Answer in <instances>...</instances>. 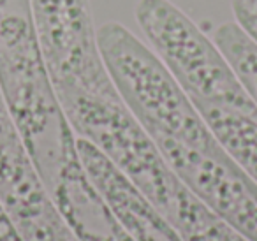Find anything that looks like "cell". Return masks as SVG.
Here are the masks:
<instances>
[{"instance_id":"cell-9","label":"cell","mask_w":257,"mask_h":241,"mask_svg":"<svg viewBox=\"0 0 257 241\" xmlns=\"http://www.w3.org/2000/svg\"><path fill=\"white\" fill-rule=\"evenodd\" d=\"M196 107L220 148L257 185V114L210 104Z\"/></svg>"},{"instance_id":"cell-3","label":"cell","mask_w":257,"mask_h":241,"mask_svg":"<svg viewBox=\"0 0 257 241\" xmlns=\"http://www.w3.org/2000/svg\"><path fill=\"white\" fill-rule=\"evenodd\" d=\"M97 44L118 95L152 139L224 153L197 107L157 55L121 23L97 29Z\"/></svg>"},{"instance_id":"cell-6","label":"cell","mask_w":257,"mask_h":241,"mask_svg":"<svg viewBox=\"0 0 257 241\" xmlns=\"http://www.w3.org/2000/svg\"><path fill=\"white\" fill-rule=\"evenodd\" d=\"M173 173L227 225L257 241V185L227 153H210L175 139H155Z\"/></svg>"},{"instance_id":"cell-1","label":"cell","mask_w":257,"mask_h":241,"mask_svg":"<svg viewBox=\"0 0 257 241\" xmlns=\"http://www.w3.org/2000/svg\"><path fill=\"white\" fill-rule=\"evenodd\" d=\"M0 88L30 159L50 195L78 167L71 129L44 64L30 0L0 8Z\"/></svg>"},{"instance_id":"cell-13","label":"cell","mask_w":257,"mask_h":241,"mask_svg":"<svg viewBox=\"0 0 257 241\" xmlns=\"http://www.w3.org/2000/svg\"><path fill=\"white\" fill-rule=\"evenodd\" d=\"M0 241H27L0 199Z\"/></svg>"},{"instance_id":"cell-10","label":"cell","mask_w":257,"mask_h":241,"mask_svg":"<svg viewBox=\"0 0 257 241\" xmlns=\"http://www.w3.org/2000/svg\"><path fill=\"white\" fill-rule=\"evenodd\" d=\"M213 41L231 65L246 97L257 107V44L239 29L238 23H222Z\"/></svg>"},{"instance_id":"cell-2","label":"cell","mask_w":257,"mask_h":241,"mask_svg":"<svg viewBox=\"0 0 257 241\" xmlns=\"http://www.w3.org/2000/svg\"><path fill=\"white\" fill-rule=\"evenodd\" d=\"M76 138L93 145L173 227L197 197L182 183L116 90L57 92Z\"/></svg>"},{"instance_id":"cell-7","label":"cell","mask_w":257,"mask_h":241,"mask_svg":"<svg viewBox=\"0 0 257 241\" xmlns=\"http://www.w3.org/2000/svg\"><path fill=\"white\" fill-rule=\"evenodd\" d=\"M76 148L86 176L134 241H183L178 230L95 146L76 138Z\"/></svg>"},{"instance_id":"cell-8","label":"cell","mask_w":257,"mask_h":241,"mask_svg":"<svg viewBox=\"0 0 257 241\" xmlns=\"http://www.w3.org/2000/svg\"><path fill=\"white\" fill-rule=\"evenodd\" d=\"M46 192L0 88V199L15 213L32 206Z\"/></svg>"},{"instance_id":"cell-5","label":"cell","mask_w":257,"mask_h":241,"mask_svg":"<svg viewBox=\"0 0 257 241\" xmlns=\"http://www.w3.org/2000/svg\"><path fill=\"white\" fill-rule=\"evenodd\" d=\"M44 64L55 90L111 92L88 0H30Z\"/></svg>"},{"instance_id":"cell-12","label":"cell","mask_w":257,"mask_h":241,"mask_svg":"<svg viewBox=\"0 0 257 241\" xmlns=\"http://www.w3.org/2000/svg\"><path fill=\"white\" fill-rule=\"evenodd\" d=\"M232 13L239 29L257 44V0H232Z\"/></svg>"},{"instance_id":"cell-4","label":"cell","mask_w":257,"mask_h":241,"mask_svg":"<svg viewBox=\"0 0 257 241\" xmlns=\"http://www.w3.org/2000/svg\"><path fill=\"white\" fill-rule=\"evenodd\" d=\"M136 22L148 48L197 104L257 114L231 65L213 39L169 0H138Z\"/></svg>"},{"instance_id":"cell-11","label":"cell","mask_w":257,"mask_h":241,"mask_svg":"<svg viewBox=\"0 0 257 241\" xmlns=\"http://www.w3.org/2000/svg\"><path fill=\"white\" fill-rule=\"evenodd\" d=\"M178 232L183 241H248L204 204L196 209Z\"/></svg>"},{"instance_id":"cell-14","label":"cell","mask_w":257,"mask_h":241,"mask_svg":"<svg viewBox=\"0 0 257 241\" xmlns=\"http://www.w3.org/2000/svg\"><path fill=\"white\" fill-rule=\"evenodd\" d=\"M8 2H9V0H0V8H2V6H6Z\"/></svg>"}]
</instances>
